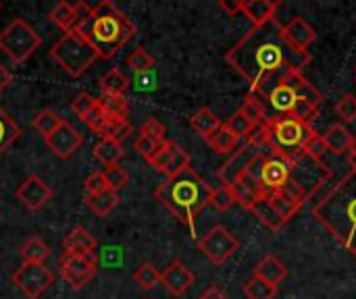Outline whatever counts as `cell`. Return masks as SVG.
<instances>
[{
  "instance_id": "39",
  "label": "cell",
  "mask_w": 356,
  "mask_h": 299,
  "mask_svg": "<svg viewBox=\"0 0 356 299\" xmlns=\"http://www.w3.org/2000/svg\"><path fill=\"white\" fill-rule=\"evenodd\" d=\"M277 293H280V289L275 285H269L257 277H252L250 281L244 283V296L248 299H275Z\"/></svg>"
},
{
  "instance_id": "31",
  "label": "cell",
  "mask_w": 356,
  "mask_h": 299,
  "mask_svg": "<svg viewBox=\"0 0 356 299\" xmlns=\"http://www.w3.org/2000/svg\"><path fill=\"white\" fill-rule=\"evenodd\" d=\"M96 102L108 119H127L129 106H127V100L123 96L102 94L100 98H96Z\"/></svg>"
},
{
  "instance_id": "56",
  "label": "cell",
  "mask_w": 356,
  "mask_h": 299,
  "mask_svg": "<svg viewBox=\"0 0 356 299\" xmlns=\"http://www.w3.org/2000/svg\"><path fill=\"white\" fill-rule=\"evenodd\" d=\"M350 162H353V169H356V137L353 148H350Z\"/></svg>"
},
{
  "instance_id": "19",
  "label": "cell",
  "mask_w": 356,
  "mask_h": 299,
  "mask_svg": "<svg viewBox=\"0 0 356 299\" xmlns=\"http://www.w3.org/2000/svg\"><path fill=\"white\" fill-rule=\"evenodd\" d=\"M321 102H323L321 92L317 87L309 85V87H305V89L298 92L296 102L292 106V112L288 117L294 119V121H300V123L309 125L317 117V108L321 106Z\"/></svg>"
},
{
  "instance_id": "25",
  "label": "cell",
  "mask_w": 356,
  "mask_h": 299,
  "mask_svg": "<svg viewBox=\"0 0 356 299\" xmlns=\"http://www.w3.org/2000/svg\"><path fill=\"white\" fill-rule=\"evenodd\" d=\"M250 212L269 229V231H273V233H277L280 229H284V225H286V221L282 219V214L269 204V200H267V196H265V191L261 194V198L250 206Z\"/></svg>"
},
{
  "instance_id": "12",
  "label": "cell",
  "mask_w": 356,
  "mask_h": 299,
  "mask_svg": "<svg viewBox=\"0 0 356 299\" xmlns=\"http://www.w3.org/2000/svg\"><path fill=\"white\" fill-rule=\"evenodd\" d=\"M150 166H154V171L165 175L167 179H173L186 169H190V154L179 144L167 142L163 150L150 160Z\"/></svg>"
},
{
  "instance_id": "46",
  "label": "cell",
  "mask_w": 356,
  "mask_h": 299,
  "mask_svg": "<svg viewBox=\"0 0 356 299\" xmlns=\"http://www.w3.org/2000/svg\"><path fill=\"white\" fill-rule=\"evenodd\" d=\"M236 204V198H234V191L232 187H225V185H219L217 189H213V196H211V206L219 212H225L229 210L232 206Z\"/></svg>"
},
{
  "instance_id": "43",
  "label": "cell",
  "mask_w": 356,
  "mask_h": 299,
  "mask_svg": "<svg viewBox=\"0 0 356 299\" xmlns=\"http://www.w3.org/2000/svg\"><path fill=\"white\" fill-rule=\"evenodd\" d=\"M63 123V119L60 117H56L50 108H46V110H42V112H38V117L33 119V127H35V131L38 133H42L44 137H48L58 125Z\"/></svg>"
},
{
  "instance_id": "33",
  "label": "cell",
  "mask_w": 356,
  "mask_h": 299,
  "mask_svg": "<svg viewBox=\"0 0 356 299\" xmlns=\"http://www.w3.org/2000/svg\"><path fill=\"white\" fill-rule=\"evenodd\" d=\"M100 87L102 94H111V96H123L129 87V79L123 75V71L119 69H111L108 73H104L100 77Z\"/></svg>"
},
{
  "instance_id": "41",
  "label": "cell",
  "mask_w": 356,
  "mask_h": 299,
  "mask_svg": "<svg viewBox=\"0 0 356 299\" xmlns=\"http://www.w3.org/2000/svg\"><path fill=\"white\" fill-rule=\"evenodd\" d=\"M134 279H136V283H138L144 291H150V289H154V287L161 283V273L156 271L154 264L146 262V264H142V266L136 271Z\"/></svg>"
},
{
  "instance_id": "14",
  "label": "cell",
  "mask_w": 356,
  "mask_h": 299,
  "mask_svg": "<svg viewBox=\"0 0 356 299\" xmlns=\"http://www.w3.org/2000/svg\"><path fill=\"white\" fill-rule=\"evenodd\" d=\"M44 142H46V146L58 156V158H71L77 150H79V146L83 144V135L69 123V121H65L63 119V123L48 135V137H44Z\"/></svg>"
},
{
  "instance_id": "21",
  "label": "cell",
  "mask_w": 356,
  "mask_h": 299,
  "mask_svg": "<svg viewBox=\"0 0 356 299\" xmlns=\"http://www.w3.org/2000/svg\"><path fill=\"white\" fill-rule=\"evenodd\" d=\"M63 254H79V256H92L96 250V237L83 229V227H73L67 237L63 239Z\"/></svg>"
},
{
  "instance_id": "2",
  "label": "cell",
  "mask_w": 356,
  "mask_h": 299,
  "mask_svg": "<svg viewBox=\"0 0 356 299\" xmlns=\"http://www.w3.org/2000/svg\"><path fill=\"white\" fill-rule=\"evenodd\" d=\"M315 219L356 258V169L344 175L313 208Z\"/></svg>"
},
{
  "instance_id": "6",
  "label": "cell",
  "mask_w": 356,
  "mask_h": 299,
  "mask_svg": "<svg viewBox=\"0 0 356 299\" xmlns=\"http://www.w3.org/2000/svg\"><path fill=\"white\" fill-rule=\"evenodd\" d=\"M50 56L58 62V67L69 73L71 77H79L83 75L100 56L96 52V48L77 31V29H69L65 31L56 44L50 48Z\"/></svg>"
},
{
  "instance_id": "9",
  "label": "cell",
  "mask_w": 356,
  "mask_h": 299,
  "mask_svg": "<svg viewBox=\"0 0 356 299\" xmlns=\"http://www.w3.org/2000/svg\"><path fill=\"white\" fill-rule=\"evenodd\" d=\"M198 250H200L215 266H223V264L240 250V241L236 239V235H234L225 225H215V227L198 241Z\"/></svg>"
},
{
  "instance_id": "37",
  "label": "cell",
  "mask_w": 356,
  "mask_h": 299,
  "mask_svg": "<svg viewBox=\"0 0 356 299\" xmlns=\"http://www.w3.org/2000/svg\"><path fill=\"white\" fill-rule=\"evenodd\" d=\"M48 17H50V21H52L54 25H58L63 31H69V29L75 27V8H73L71 2H56V4L52 6V10L48 12Z\"/></svg>"
},
{
  "instance_id": "4",
  "label": "cell",
  "mask_w": 356,
  "mask_h": 299,
  "mask_svg": "<svg viewBox=\"0 0 356 299\" xmlns=\"http://www.w3.org/2000/svg\"><path fill=\"white\" fill-rule=\"evenodd\" d=\"M75 29L96 48L100 58H113L136 35V25L111 0L98 2L92 17Z\"/></svg>"
},
{
  "instance_id": "36",
  "label": "cell",
  "mask_w": 356,
  "mask_h": 299,
  "mask_svg": "<svg viewBox=\"0 0 356 299\" xmlns=\"http://www.w3.org/2000/svg\"><path fill=\"white\" fill-rule=\"evenodd\" d=\"M225 127H227L240 142H246V137L252 133V129H254L257 125H254L252 119L240 108V110H236V112L225 121Z\"/></svg>"
},
{
  "instance_id": "42",
  "label": "cell",
  "mask_w": 356,
  "mask_h": 299,
  "mask_svg": "<svg viewBox=\"0 0 356 299\" xmlns=\"http://www.w3.org/2000/svg\"><path fill=\"white\" fill-rule=\"evenodd\" d=\"M104 179H106V185H108V189L111 191H121L123 187H127V183H129V173L123 169V166H119V164H115V166H106L104 171Z\"/></svg>"
},
{
  "instance_id": "5",
  "label": "cell",
  "mask_w": 356,
  "mask_h": 299,
  "mask_svg": "<svg viewBox=\"0 0 356 299\" xmlns=\"http://www.w3.org/2000/svg\"><path fill=\"white\" fill-rule=\"evenodd\" d=\"M313 133L315 131L311 129V125H305L290 117H275L271 125V142H269V150L273 152L271 156L282 158L290 166L300 164L307 158L305 146Z\"/></svg>"
},
{
  "instance_id": "40",
  "label": "cell",
  "mask_w": 356,
  "mask_h": 299,
  "mask_svg": "<svg viewBox=\"0 0 356 299\" xmlns=\"http://www.w3.org/2000/svg\"><path fill=\"white\" fill-rule=\"evenodd\" d=\"M127 67L134 75H146L152 71L154 67V58L144 50V48H136L129 56H127Z\"/></svg>"
},
{
  "instance_id": "53",
  "label": "cell",
  "mask_w": 356,
  "mask_h": 299,
  "mask_svg": "<svg viewBox=\"0 0 356 299\" xmlns=\"http://www.w3.org/2000/svg\"><path fill=\"white\" fill-rule=\"evenodd\" d=\"M198 299H229V298H227V293H225V291H221L217 285H211L209 289H204V293H202Z\"/></svg>"
},
{
  "instance_id": "11",
  "label": "cell",
  "mask_w": 356,
  "mask_h": 299,
  "mask_svg": "<svg viewBox=\"0 0 356 299\" xmlns=\"http://www.w3.org/2000/svg\"><path fill=\"white\" fill-rule=\"evenodd\" d=\"M257 154H261V150L259 148H254V146H250V144H240V148L219 166V171H217V179L221 181V185H225V187H232V185H236L244 175H246V169H248V164L252 162V158L257 156Z\"/></svg>"
},
{
  "instance_id": "13",
  "label": "cell",
  "mask_w": 356,
  "mask_h": 299,
  "mask_svg": "<svg viewBox=\"0 0 356 299\" xmlns=\"http://www.w3.org/2000/svg\"><path fill=\"white\" fill-rule=\"evenodd\" d=\"M52 196H54L52 187H50L42 177H38V175L27 177V179L17 187V191H15V198H17L27 210H31V212L44 208V206L52 200Z\"/></svg>"
},
{
  "instance_id": "51",
  "label": "cell",
  "mask_w": 356,
  "mask_h": 299,
  "mask_svg": "<svg viewBox=\"0 0 356 299\" xmlns=\"http://www.w3.org/2000/svg\"><path fill=\"white\" fill-rule=\"evenodd\" d=\"M94 106H96V98H92V96H90V94H86V92H83V94H79V96L73 100V104H71L73 112H75L79 119H83V117L94 108Z\"/></svg>"
},
{
  "instance_id": "10",
  "label": "cell",
  "mask_w": 356,
  "mask_h": 299,
  "mask_svg": "<svg viewBox=\"0 0 356 299\" xmlns=\"http://www.w3.org/2000/svg\"><path fill=\"white\" fill-rule=\"evenodd\" d=\"M98 271L96 254L79 256V254H63L60 256V277L73 289H83Z\"/></svg>"
},
{
  "instance_id": "50",
  "label": "cell",
  "mask_w": 356,
  "mask_h": 299,
  "mask_svg": "<svg viewBox=\"0 0 356 299\" xmlns=\"http://www.w3.org/2000/svg\"><path fill=\"white\" fill-rule=\"evenodd\" d=\"M83 187H86V196L100 194V191L108 189V185H106V179H104V173H100V171H94L92 175H88V179L83 181Z\"/></svg>"
},
{
  "instance_id": "29",
  "label": "cell",
  "mask_w": 356,
  "mask_h": 299,
  "mask_svg": "<svg viewBox=\"0 0 356 299\" xmlns=\"http://www.w3.org/2000/svg\"><path fill=\"white\" fill-rule=\"evenodd\" d=\"M123 146L121 142H115L111 137H100L96 148H94V156L104 164V166H115L119 164V160L123 158Z\"/></svg>"
},
{
  "instance_id": "35",
  "label": "cell",
  "mask_w": 356,
  "mask_h": 299,
  "mask_svg": "<svg viewBox=\"0 0 356 299\" xmlns=\"http://www.w3.org/2000/svg\"><path fill=\"white\" fill-rule=\"evenodd\" d=\"M265 196H267V200H269V204L282 214V219L288 223L302 206L298 204V202H294L292 198H288L284 191H265Z\"/></svg>"
},
{
  "instance_id": "23",
  "label": "cell",
  "mask_w": 356,
  "mask_h": 299,
  "mask_svg": "<svg viewBox=\"0 0 356 299\" xmlns=\"http://www.w3.org/2000/svg\"><path fill=\"white\" fill-rule=\"evenodd\" d=\"M323 142L327 146V152L342 156L346 152H350L353 144H355V135L342 125V123H334L325 133H323Z\"/></svg>"
},
{
  "instance_id": "3",
  "label": "cell",
  "mask_w": 356,
  "mask_h": 299,
  "mask_svg": "<svg viewBox=\"0 0 356 299\" xmlns=\"http://www.w3.org/2000/svg\"><path fill=\"white\" fill-rule=\"evenodd\" d=\"M211 196H213V187L192 166L173 179H165L154 191V198L179 223H184L192 231V235H194L196 216L207 206H211Z\"/></svg>"
},
{
  "instance_id": "17",
  "label": "cell",
  "mask_w": 356,
  "mask_h": 299,
  "mask_svg": "<svg viewBox=\"0 0 356 299\" xmlns=\"http://www.w3.org/2000/svg\"><path fill=\"white\" fill-rule=\"evenodd\" d=\"M196 277L194 273L181 262V260H173L163 273H161V285L167 289V293H171L173 298H181L184 293H188V289L194 285Z\"/></svg>"
},
{
  "instance_id": "24",
  "label": "cell",
  "mask_w": 356,
  "mask_h": 299,
  "mask_svg": "<svg viewBox=\"0 0 356 299\" xmlns=\"http://www.w3.org/2000/svg\"><path fill=\"white\" fill-rule=\"evenodd\" d=\"M296 96H298L296 89H292V87H288V85H284V83H277V85L267 94L265 102H267L280 117H288V114L292 112V106H294V102H296Z\"/></svg>"
},
{
  "instance_id": "32",
  "label": "cell",
  "mask_w": 356,
  "mask_h": 299,
  "mask_svg": "<svg viewBox=\"0 0 356 299\" xmlns=\"http://www.w3.org/2000/svg\"><path fill=\"white\" fill-rule=\"evenodd\" d=\"M50 256V248L44 244V239L40 237H29L23 246H21V258L25 262L31 264H44L46 258Z\"/></svg>"
},
{
  "instance_id": "16",
  "label": "cell",
  "mask_w": 356,
  "mask_h": 299,
  "mask_svg": "<svg viewBox=\"0 0 356 299\" xmlns=\"http://www.w3.org/2000/svg\"><path fill=\"white\" fill-rule=\"evenodd\" d=\"M282 37L290 48L298 52H309L311 44L317 40V31L305 17L298 15V17H292L290 23L282 25Z\"/></svg>"
},
{
  "instance_id": "58",
  "label": "cell",
  "mask_w": 356,
  "mask_h": 299,
  "mask_svg": "<svg viewBox=\"0 0 356 299\" xmlns=\"http://www.w3.org/2000/svg\"><path fill=\"white\" fill-rule=\"evenodd\" d=\"M355 77H356V69H355Z\"/></svg>"
},
{
  "instance_id": "18",
  "label": "cell",
  "mask_w": 356,
  "mask_h": 299,
  "mask_svg": "<svg viewBox=\"0 0 356 299\" xmlns=\"http://www.w3.org/2000/svg\"><path fill=\"white\" fill-rule=\"evenodd\" d=\"M292 171H294V166H290L282 158L267 156V160H265V164L261 169L259 183H261V187L265 191H277L288 183V179L292 177Z\"/></svg>"
},
{
  "instance_id": "54",
  "label": "cell",
  "mask_w": 356,
  "mask_h": 299,
  "mask_svg": "<svg viewBox=\"0 0 356 299\" xmlns=\"http://www.w3.org/2000/svg\"><path fill=\"white\" fill-rule=\"evenodd\" d=\"M219 6H221V8H223L225 12H229L232 17H234V15H238V12H242V2H240V0H238V2L221 0V2H219Z\"/></svg>"
},
{
  "instance_id": "15",
  "label": "cell",
  "mask_w": 356,
  "mask_h": 299,
  "mask_svg": "<svg viewBox=\"0 0 356 299\" xmlns=\"http://www.w3.org/2000/svg\"><path fill=\"white\" fill-rule=\"evenodd\" d=\"M167 131L163 127V123L154 117H150L138 131V139H136V150L150 162L167 144Z\"/></svg>"
},
{
  "instance_id": "28",
  "label": "cell",
  "mask_w": 356,
  "mask_h": 299,
  "mask_svg": "<svg viewBox=\"0 0 356 299\" xmlns=\"http://www.w3.org/2000/svg\"><path fill=\"white\" fill-rule=\"evenodd\" d=\"M83 202H86V206H88L96 216L104 219V216H108V214L117 208V204H119V194H117V191H111V189H104V191H100V194L86 196Z\"/></svg>"
},
{
  "instance_id": "7",
  "label": "cell",
  "mask_w": 356,
  "mask_h": 299,
  "mask_svg": "<svg viewBox=\"0 0 356 299\" xmlns=\"http://www.w3.org/2000/svg\"><path fill=\"white\" fill-rule=\"evenodd\" d=\"M42 46V35L23 19H13L0 31V50L17 65L25 62Z\"/></svg>"
},
{
  "instance_id": "20",
  "label": "cell",
  "mask_w": 356,
  "mask_h": 299,
  "mask_svg": "<svg viewBox=\"0 0 356 299\" xmlns=\"http://www.w3.org/2000/svg\"><path fill=\"white\" fill-rule=\"evenodd\" d=\"M240 2H242V12L250 19L252 27H261L273 21L277 8L282 6V2L277 0H240Z\"/></svg>"
},
{
  "instance_id": "38",
  "label": "cell",
  "mask_w": 356,
  "mask_h": 299,
  "mask_svg": "<svg viewBox=\"0 0 356 299\" xmlns=\"http://www.w3.org/2000/svg\"><path fill=\"white\" fill-rule=\"evenodd\" d=\"M19 135H21L19 125L0 108V154H2L4 150H8V148L19 139Z\"/></svg>"
},
{
  "instance_id": "45",
  "label": "cell",
  "mask_w": 356,
  "mask_h": 299,
  "mask_svg": "<svg viewBox=\"0 0 356 299\" xmlns=\"http://www.w3.org/2000/svg\"><path fill=\"white\" fill-rule=\"evenodd\" d=\"M129 133H131V125H129L127 119H108V123L104 127V133L100 137H111L115 142H121Z\"/></svg>"
},
{
  "instance_id": "22",
  "label": "cell",
  "mask_w": 356,
  "mask_h": 299,
  "mask_svg": "<svg viewBox=\"0 0 356 299\" xmlns=\"http://www.w3.org/2000/svg\"><path fill=\"white\" fill-rule=\"evenodd\" d=\"M254 277L263 279L269 285H280L286 277H288V266L273 254H267L261 258V262L254 266Z\"/></svg>"
},
{
  "instance_id": "48",
  "label": "cell",
  "mask_w": 356,
  "mask_h": 299,
  "mask_svg": "<svg viewBox=\"0 0 356 299\" xmlns=\"http://www.w3.org/2000/svg\"><path fill=\"white\" fill-rule=\"evenodd\" d=\"M336 114L342 119V123H355L356 121V96L344 94L336 102Z\"/></svg>"
},
{
  "instance_id": "26",
  "label": "cell",
  "mask_w": 356,
  "mask_h": 299,
  "mask_svg": "<svg viewBox=\"0 0 356 299\" xmlns=\"http://www.w3.org/2000/svg\"><path fill=\"white\" fill-rule=\"evenodd\" d=\"M190 125H192V129H194L196 135H200L204 142H209V139L215 135V131H217L223 123L219 121V117H217L211 108H200V110L190 119Z\"/></svg>"
},
{
  "instance_id": "27",
  "label": "cell",
  "mask_w": 356,
  "mask_h": 299,
  "mask_svg": "<svg viewBox=\"0 0 356 299\" xmlns=\"http://www.w3.org/2000/svg\"><path fill=\"white\" fill-rule=\"evenodd\" d=\"M232 191H234V198H236V204H240L242 208L250 210V206L261 198V194L265 191L261 187V183L252 181L250 177H242L236 185H232Z\"/></svg>"
},
{
  "instance_id": "1",
  "label": "cell",
  "mask_w": 356,
  "mask_h": 299,
  "mask_svg": "<svg viewBox=\"0 0 356 299\" xmlns=\"http://www.w3.org/2000/svg\"><path fill=\"white\" fill-rule=\"evenodd\" d=\"M311 60V52H298L284 42L282 23L277 19L252 27L225 52V62L242 75L250 92L263 100L286 73H302Z\"/></svg>"
},
{
  "instance_id": "55",
  "label": "cell",
  "mask_w": 356,
  "mask_h": 299,
  "mask_svg": "<svg viewBox=\"0 0 356 299\" xmlns=\"http://www.w3.org/2000/svg\"><path fill=\"white\" fill-rule=\"evenodd\" d=\"M10 81H13V75L8 73V69L0 62V94L10 85Z\"/></svg>"
},
{
  "instance_id": "47",
  "label": "cell",
  "mask_w": 356,
  "mask_h": 299,
  "mask_svg": "<svg viewBox=\"0 0 356 299\" xmlns=\"http://www.w3.org/2000/svg\"><path fill=\"white\" fill-rule=\"evenodd\" d=\"M305 154H307V158L313 160V162H323V156L327 154V146H325L321 133H313V135L309 137V142H307V146H305Z\"/></svg>"
},
{
  "instance_id": "44",
  "label": "cell",
  "mask_w": 356,
  "mask_h": 299,
  "mask_svg": "<svg viewBox=\"0 0 356 299\" xmlns=\"http://www.w3.org/2000/svg\"><path fill=\"white\" fill-rule=\"evenodd\" d=\"M273 119H275V117H273ZM273 119H271V121H267V123H263V125H257V127L252 129V133L246 137V144H250V146H254V148H259V150L269 148Z\"/></svg>"
},
{
  "instance_id": "34",
  "label": "cell",
  "mask_w": 356,
  "mask_h": 299,
  "mask_svg": "<svg viewBox=\"0 0 356 299\" xmlns=\"http://www.w3.org/2000/svg\"><path fill=\"white\" fill-rule=\"evenodd\" d=\"M242 110L252 119L254 125H263V123H267V121L273 119V117L269 114V110H267V102H265L263 98H259L257 94H252V92H248Z\"/></svg>"
},
{
  "instance_id": "52",
  "label": "cell",
  "mask_w": 356,
  "mask_h": 299,
  "mask_svg": "<svg viewBox=\"0 0 356 299\" xmlns=\"http://www.w3.org/2000/svg\"><path fill=\"white\" fill-rule=\"evenodd\" d=\"M73 8H75V27L81 25V23H86V21L92 17V10H94V6H90V4L83 2V0H81V2H75ZM75 27H73V29H75Z\"/></svg>"
},
{
  "instance_id": "57",
  "label": "cell",
  "mask_w": 356,
  "mask_h": 299,
  "mask_svg": "<svg viewBox=\"0 0 356 299\" xmlns=\"http://www.w3.org/2000/svg\"><path fill=\"white\" fill-rule=\"evenodd\" d=\"M0 10H2V4H0Z\"/></svg>"
},
{
  "instance_id": "49",
  "label": "cell",
  "mask_w": 356,
  "mask_h": 299,
  "mask_svg": "<svg viewBox=\"0 0 356 299\" xmlns=\"http://www.w3.org/2000/svg\"><path fill=\"white\" fill-rule=\"evenodd\" d=\"M94 133H98V135H102L104 133V127H106V123H108V117L102 112V108L98 106V102H96V106L81 119Z\"/></svg>"
},
{
  "instance_id": "8",
  "label": "cell",
  "mask_w": 356,
  "mask_h": 299,
  "mask_svg": "<svg viewBox=\"0 0 356 299\" xmlns=\"http://www.w3.org/2000/svg\"><path fill=\"white\" fill-rule=\"evenodd\" d=\"M10 281L27 299H40L54 285V275L44 264L23 262V266L13 273Z\"/></svg>"
},
{
  "instance_id": "30",
  "label": "cell",
  "mask_w": 356,
  "mask_h": 299,
  "mask_svg": "<svg viewBox=\"0 0 356 299\" xmlns=\"http://www.w3.org/2000/svg\"><path fill=\"white\" fill-rule=\"evenodd\" d=\"M207 144H209L217 154H234V152L240 148L242 142H240V139L225 127V123H223Z\"/></svg>"
}]
</instances>
